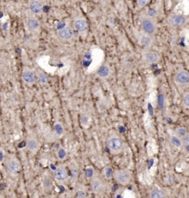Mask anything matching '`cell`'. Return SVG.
<instances>
[{"label": "cell", "instance_id": "cell-31", "mask_svg": "<svg viewBox=\"0 0 189 198\" xmlns=\"http://www.w3.org/2000/svg\"><path fill=\"white\" fill-rule=\"evenodd\" d=\"M5 158V152L2 148H0V164L4 161Z\"/></svg>", "mask_w": 189, "mask_h": 198}, {"label": "cell", "instance_id": "cell-6", "mask_svg": "<svg viewBox=\"0 0 189 198\" xmlns=\"http://www.w3.org/2000/svg\"><path fill=\"white\" fill-rule=\"evenodd\" d=\"M57 35L63 41H70L74 37V30L70 27H64L58 30Z\"/></svg>", "mask_w": 189, "mask_h": 198}, {"label": "cell", "instance_id": "cell-3", "mask_svg": "<svg viewBox=\"0 0 189 198\" xmlns=\"http://www.w3.org/2000/svg\"><path fill=\"white\" fill-rule=\"evenodd\" d=\"M113 177L117 183L122 186H126L132 178V174L129 169H118L113 173Z\"/></svg>", "mask_w": 189, "mask_h": 198}, {"label": "cell", "instance_id": "cell-17", "mask_svg": "<svg viewBox=\"0 0 189 198\" xmlns=\"http://www.w3.org/2000/svg\"><path fill=\"white\" fill-rule=\"evenodd\" d=\"M27 27L31 31L36 32L38 31L40 28V21L36 18L31 17L28 18L26 21Z\"/></svg>", "mask_w": 189, "mask_h": 198}, {"label": "cell", "instance_id": "cell-32", "mask_svg": "<svg viewBox=\"0 0 189 198\" xmlns=\"http://www.w3.org/2000/svg\"><path fill=\"white\" fill-rule=\"evenodd\" d=\"M77 197H86V194L85 192H82V191H79L77 192Z\"/></svg>", "mask_w": 189, "mask_h": 198}, {"label": "cell", "instance_id": "cell-7", "mask_svg": "<svg viewBox=\"0 0 189 198\" xmlns=\"http://www.w3.org/2000/svg\"><path fill=\"white\" fill-rule=\"evenodd\" d=\"M90 188L93 193L100 194L104 191L105 184L103 180L99 177H93L90 182Z\"/></svg>", "mask_w": 189, "mask_h": 198}, {"label": "cell", "instance_id": "cell-15", "mask_svg": "<svg viewBox=\"0 0 189 198\" xmlns=\"http://www.w3.org/2000/svg\"><path fill=\"white\" fill-rule=\"evenodd\" d=\"M29 9L33 14L40 15L42 13L43 5L39 0H32L29 4Z\"/></svg>", "mask_w": 189, "mask_h": 198}, {"label": "cell", "instance_id": "cell-24", "mask_svg": "<svg viewBox=\"0 0 189 198\" xmlns=\"http://www.w3.org/2000/svg\"><path fill=\"white\" fill-rule=\"evenodd\" d=\"M43 186H44V189H46V190H50L51 189L52 184L51 177H48V176L44 177V180H43Z\"/></svg>", "mask_w": 189, "mask_h": 198}, {"label": "cell", "instance_id": "cell-30", "mask_svg": "<svg viewBox=\"0 0 189 198\" xmlns=\"http://www.w3.org/2000/svg\"><path fill=\"white\" fill-rule=\"evenodd\" d=\"M85 175L86 176V177H92L94 175V170L91 167H89L85 170Z\"/></svg>", "mask_w": 189, "mask_h": 198}, {"label": "cell", "instance_id": "cell-18", "mask_svg": "<svg viewBox=\"0 0 189 198\" xmlns=\"http://www.w3.org/2000/svg\"><path fill=\"white\" fill-rule=\"evenodd\" d=\"M149 197L151 198H164L166 197V194L162 189L153 188L150 190Z\"/></svg>", "mask_w": 189, "mask_h": 198}, {"label": "cell", "instance_id": "cell-28", "mask_svg": "<svg viewBox=\"0 0 189 198\" xmlns=\"http://www.w3.org/2000/svg\"><path fill=\"white\" fill-rule=\"evenodd\" d=\"M57 155H58V158L61 159V160H63V159H64L65 158H66L67 152H66V151L64 150V149L61 148V149H59V150H58V154H57Z\"/></svg>", "mask_w": 189, "mask_h": 198}, {"label": "cell", "instance_id": "cell-12", "mask_svg": "<svg viewBox=\"0 0 189 198\" xmlns=\"http://www.w3.org/2000/svg\"><path fill=\"white\" fill-rule=\"evenodd\" d=\"M176 81L181 85H187L189 83V73L185 69H180L176 74Z\"/></svg>", "mask_w": 189, "mask_h": 198}, {"label": "cell", "instance_id": "cell-16", "mask_svg": "<svg viewBox=\"0 0 189 198\" xmlns=\"http://www.w3.org/2000/svg\"><path fill=\"white\" fill-rule=\"evenodd\" d=\"M111 74V68L107 64H103L100 66L96 71V75L99 78H107Z\"/></svg>", "mask_w": 189, "mask_h": 198}, {"label": "cell", "instance_id": "cell-13", "mask_svg": "<svg viewBox=\"0 0 189 198\" xmlns=\"http://www.w3.org/2000/svg\"><path fill=\"white\" fill-rule=\"evenodd\" d=\"M154 38L153 36L147 34H141L138 38V43L143 47L148 49L153 45Z\"/></svg>", "mask_w": 189, "mask_h": 198}, {"label": "cell", "instance_id": "cell-14", "mask_svg": "<svg viewBox=\"0 0 189 198\" xmlns=\"http://www.w3.org/2000/svg\"><path fill=\"white\" fill-rule=\"evenodd\" d=\"M55 180L58 182H63L68 178V172L64 167H58L54 172Z\"/></svg>", "mask_w": 189, "mask_h": 198}, {"label": "cell", "instance_id": "cell-26", "mask_svg": "<svg viewBox=\"0 0 189 198\" xmlns=\"http://www.w3.org/2000/svg\"><path fill=\"white\" fill-rule=\"evenodd\" d=\"M104 176L107 180L112 178V169L110 167H107L106 168L104 169Z\"/></svg>", "mask_w": 189, "mask_h": 198}, {"label": "cell", "instance_id": "cell-21", "mask_svg": "<svg viewBox=\"0 0 189 198\" xmlns=\"http://www.w3.org/2000/svg\"><path fill=\"white\" fill-rule=\"evenodd\" d=\"M54 130L55 133H56L58 136H61L64 134V127L62 125H61V123H59V122L56 123V125H55L54 126Z\"/></svg>", "mask_w": 189, "mask_h": 198}, {"label": "cell", "instance_id": "cell-27", "mask_svg": "<svg viewBox=\"0 0 189 198\" xmlns=\"http://www.w3.org/2000/svg\"><path fill=\"white\" fill-rule=\"evenodd\" d=\"M183 104L184 106H185V108H188V107H189V93L188 92H186V93H185V94L183 95Z\"/></svg>", "mask_w": 189, "mask_h": 198}, {"label": "cell", "instance_id": "cell-10", "mask_svg": "<svg viewBox=\"0 0 189 198\" xmlns=\"http://www.w3.org/2000/svg\"><path fill=\"white\" fill-rule=\"evenodd\" d=\"M21 78H22L23 82L27 85H33L36 80V73L33 70L29 69H25L22 72L21 75Z\"/></svg>", "mask_w": 189, "mask_h": 198}, {"label": "cell", "instance_id": "cell-8", "mask_svg": "<svg viewBox=\"0 0 189 198\" xmlns=\"http://www.w3.org/2000/svg\"><path fill=\"white\" fill-rule=\"evenodd\" d=\"M26 147L28 150L31 153L35 154L36 152H37L38 148H39V143H38V139L34 136L30 135L27 138Z\"/></svg>", "mask_w": 189, "mask_h": 198}, {"label": "cell", "instance_id": "cell-29", "mask_svg": "<svg viewBox=\"0 0 189 198\" xmlns=\"http://www.w3.org/2000/svg\"><path fill=\"white\" fill-rule=\"evenodd\" d=\"M150 0H137V5L139 8H144L148 4Z\"/></svg>", "mask_w": 189, "mask_h": 198}, {"label": "cell", "instance_id": "cell-5", "mask_svg": "<svg viewBox=\"0 0 189 198\" xmlns=\"http://www.w3.org/2000/svg\"><path fill=\"white\" fill-rule=\"evenodd\" d=\"M142 58L145 63H148V64H154V63H157L160 61V56L157 52L147 50V51L143 53Z\"/></svg>", "mask_w": 189, "mask_h": 198}, {"label": "cell", "instance_id": "cell-1", "mask_svg": "<svg viewBox=\"0 0 189 198\" xmlns=\"http://www.w3.org/2000/svg\"><path fill=\"white\" fill-rule=\"evenodd\" d=\"M140 25L145 34L152 36L156 34L157 30H158V25L154 18L147 17V16L142 18L140 20Z\"/></svg>", "mask_w": 189, "mask_h": 198}, {"label": "cell", "instance_id": "cell-22", "mask_svg": "<svg viewBox=\"0 0 189 198\" xmlns=\"http://www.w3.org/2000/svg\"><path fill=\"white\" fill-rule=\"evenodd\" d=\"M146 14H147V17L153 18H155L157 16H158V11L156 8H150L147 10Z\"/></svg>", "mask_w": 189, "mask_h": 198}, {"label": "cell", "instance_id": "cell-19", "mask_svg": "<svg viewBox=\"0 0 189 198\" xmlns=\"http://www.w3.org/2000/svg\"><path fill=\"white\" fill-rule=\"evenodd\" d=\"M36 79H37L39 84L42 85L47 84L48 81H49V78H48V76L46 75V74L41 71H38L37 73L36 74Z\"/></svg>", "mask_w": 189, "mask_h": 198}, {"label": "cell", "instance_id": "cell-23", "mask_svg": "<svg viewBox=\"0 0 189 198\" xmlns=\"http://www.w3.org/2000/svg\"><path fill=\"white\" fill-rule=\"evenodd\" d=\"M175 133H176V136H177L180 137V138L181 139L182 137H183L184 136L188 133V131H187V129L185 128V127H177L176 129Z\"/></svg>", "mask_w": 189, "mask_h": 198}, {"label": "cell", "instance_id": "cell-33", "mask_svg": "<svg viewBox=\"0 0 189 198\" xmlns=\"http://www.w3.org/2000/svg\"><path fill=\"white\" fill-rule=\"evenodd\" d=\"M3 43H4V39H3V38L2 37L1 34H0V46H2Z\"/></svg>", "mask_w": 189, "mask_h": 198}, {"label": "cell", "instance_id": "cell-34", "mask_svg": "<svg viewBox=\"0 0 189 198\" xmlns=\"http://www.w3.org/2000/svg\"><path fill=\"white\" fill-rule=\"evenodd\" d=\"M100 1H101V2L103 3V4H105V3L107 2L109 0H100Z\"/></svg>", "mask_w": 189, "mask_h": 198}, {"label": "cell", "instance_id": "cell-20", "mask_svg": "<svg viewBox=\"0 0 189 198\" xmlns=\"http://www.w3.org/2000/svg\"><path fill=\"white\" fill-rule=\"evenodd\" d=\"M169 142L173 147H176V148H181L183 147L181 139L176 135L171 136L169 137Z\"/></svg>", "mask_w": 189, "mask_h": 198}, {"label": "cell", "instance_id": "cell-2", "mask_svg": "<svg viewBox=\"0 0 189 198\" xmlns=\"http://www.w3.org/2000/svg\"><path fill=\"white\" fill-rule=\"evenodd\" d=\"M106 145L110 152L114 155L120 153L123 149V141L117 136H112L109 137L106 141Z\"/></svg>", "mask_w": 189, "mask_h": 198}, {"label": "cell", "instance_id": "cell-11", "mask_svg": "<svg viewBox=\"0 0 189 198\" xmlns=\"http://www.w3.org/2000/svg\"><path fill=\"white\" fill-rule=\"evenodd\" d=\"M73 27L80 33H83L87 31L88 24L85 18H78L73 21Z\"/></svg>", "mask_w": 189, "mask_h": 198}, {"label": "cell", "instance_id": "cell-25", "mask_svg": "<svg viewBox=\"0 0 189 198\" xmlns=\"http://www.w3.org/2000/svg\"><path fill=\"white\" fill-rule=\"evenodd\" d=\"M182 140V143H183V145L185 147V148L186 149L187 152L188 150V144H189V134L188 133H187L183 137L181 138Z\"/></svg>", "mask_w": 189, "mask_h": 198}, {"label": "cell", "instance_id": "cell-9", "mask_svg": "<svg viewBox=\"0 0 189 198\" xmlns=\"http://www.w3.org/2000/svg\"><path fill=\"white\" fill-rule=\"evenodd\" d=\"M168 23L173 27H182L186 23V18L179 14H172L168 18Z\"/></svg>", "mask_w": 189, "mask_h": 198}, {"label": "cell", "instance_id": "cell-4", "mask_svg": "<svg viewBox=\"0 0 189 198\" xmlns=\"http://www.w3.org/2000/svg\"><path fill=\"white\" fill-rule=\"evenodd\" d=\"M7 170L11 174H17L20 172L21 169V166L18 159L15 157L10 156L5 161Z\"/></svg>", "mask_w": 189, "mask_h": 198}]
</instances>
